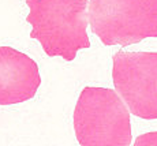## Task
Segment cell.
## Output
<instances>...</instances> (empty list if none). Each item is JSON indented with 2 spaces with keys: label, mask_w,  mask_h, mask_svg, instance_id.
I'll return each instance as SVG.
<instances>
[{
  "label": "cell",
  "mask_w": 157,
  "mask_h": 146,
  "mask_svg": "<svg viewBox=\"0 0 157 146\" xmlns=\"http://www.w3.org/2000/svg\"><path fill=\"white\" fill-rule=\"evenodd\" d=\"M32 25L30 38L41 44L49 57L60 56L72 62L81 49L90 48L87 0H26Z\"/></svg>",
  "instance_id": "6da1fadb"
},
{
  "label": "cell",
  "mask_w": 157,
  "mask_h": 146,
  "mask_svg": "<svg viewBox=\"0 0 157 146\" xmlns=\"http://www.w3.org/2000/svg\"><path fill=\"white\" fill-rule=\"evenodd\" d=\"M74 130L82 146L131 144L130 109L117 92L86 86L74 111Z\"/></svg>",
  "instance_id": "7a4b0ae2"
},
{
  "label": "cell",
  "mask_w": 157,
  "mask_h": 146,
  "mask_svg": "<svg viewBox=\"0 0 157 146\" xmlns=\"http://www.w3.org/2000/svg\"><path fill=\"white\" fill-rule=\"evenodd\" d=\"M89 26L104 45L157 38V0H89Z\"/></svg>",
  "instance_id": "3957f363"
},
{
  "label": "cell",
  "mask_w": 157,
  "mask_h": 146,
  "mask_svg": "<svg viewBox=\"0 0 157 146\" xmlns=\"http://www.w3.org/2000/svg\"><path fill=\"white\" fill-rule=\"evenodd\" d=\"M112 79L130 112L146 120L157 119V52L113 55Z\"/></svg>",
  "instance_id": "277c9868"
},
{
  "label": "cell",
  "mask_w": 157,
  "mask_h": 146,
  "mask_svg": "<svg viewBox=\"0 0 157 146\" xmlns=\"http://www.w3.org/2000/svg\"><path fill=\"white\" fill-rule=\"evenodd\" d=\"M41 85L37 63L11 47H0V105L25 102Z\"/></svg>",
  "instance_id": "5b68a950"
},
{
  "label": "cell",
  "mask_w": 157,
  "mask_h": 146,
  "mask_svg": "<svg viewBox=\"0 0 157 146\" xmlns=\"http://www.w3.org/2000/svg\"><path fill=\"white\" fill-rule=\"evenodd\" d=\"M141 145H157V131L144 134V135L138 136L137 141H135V146H141Z\"/></svg>",
  "instance_id": "8992f818"
}]
</instances>
